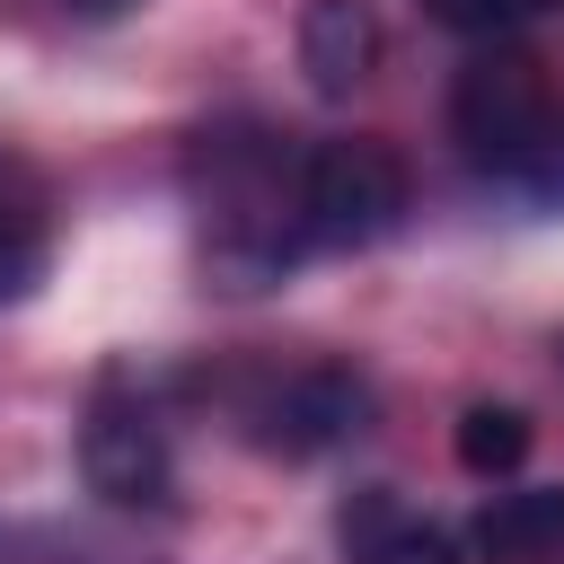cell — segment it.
Returning <instances> with one entry per match:
<instances>
[{
    "instance_id": "6da1fadb",
    "label": "cell",
    "mask_w": 564,
    "mask_h": 564,
    "mask_svg": "<svg viewBox=\"0 0 564 564\" xmlns=\"http://www.w3.org/2000/svg\"><path fill=\"white\" fill-rule=\"evenodd\" d=\"M300 159L282 132L256 123H220L194 141L185 159V194L203 220V264L229 291H264L308 256V220H300Z\"/></svg>"
},
{
    "instance_id": "7a4b0ae2",
    "label": "cell",
    "mask_w": 564,
    "mask_h": 564,
    "mask_svg": "<svg viewBox=\"0 0 564 564\" xmlns=\"http://www.w3.org/2000/svg\"><path fill=\"white\" fill-rule=\"evenodd\" d=\"M449 132L476 176L564 203V97L529 53H476L449 88Z\"/></svg>"
},
{
    "instance_id": "3957f363",
    "label": "cell",
    "mask_w": 564,
    "mask_h": 564,
    "mask_svg": "<svg viewBox=\"0 0 564 564\" xmlns=\"http://www.w3.org/2000/svg\"><path fill=\"white\" fill-rule=\"evenodd\" d=\"M300 220L308 247H370L405 220V167L388 141H317L300 159Z\"/></svg>"
},
{
    "instance_id": "277c9868",
    "label": "cell",
    "mask_w": 564,
    "mask_h": 564,
    "mask_svg": "<svg viewBox=\"0 0 564 564\" xmlns=\"http://www.w3.org/2000/svg\"><path fill=\"white\" fill-rule=\"evenodd\" d=\"M79 467H88V485H97L106 502H123V511H159V502L176 494L167 423H159V405L141 397L132 370H106V379H97V397H88V414H79Z\"/></svg>"
},
{
    "instance_id": "5b68a950",
    "label": "cell",
    "mask_w": 564,
    "mask_h": 564,
    "mask_svg": "<svg viewBox=\"0 0 564 564\" xmlns=\"http://www.w3.org/2000/svg\"><path fill=\"white\" fill-rule=\"evenodd\" d=\"M361 423H370V388L344 361H300V370H282L247 397V432L282 458H317V449L352 441Z\"/></svg>"
},
{
    "instance_id": "8992f818",
    "label": "cell",
    "mask_w": 564,
    "mask_h": 564,
    "mask_svg": "<svg viewBox=\"0 0 564 564\" xmlns=\"http://www.w3.org/2000/svg\"><path fill=\"white\" fill-rule=\"evenodd\" d=\"M476 564H564V485H511L467 529Z\"/></svg>"
},
{
    "instance_id": "52a82bcc",
    "label": "cell",
    "mask_w": 564,
    "mask_h": 564,
    "mask_svg": "<svg viewBox=\"0 0 564 564\" xmlns=\"http://www.w3.org/2000/svg\"><path fill=\"white\" fill-rule=\"evenodd\" d=\"M379 62V18L370 0H308L300 9V70L317 97H352Z\"/></svg>"
},
{
    "instance_id": "ba28073f",
    "label": "cell",
    "mask_w": 564,
    "mask_h": 564,
    "mask_svg": "<svg viewBox=\"0 0 564 564\" xmlns=\"http://www.w3.org/2000/svg\"><path fill=\"white\" fill-rule=\"evenodd\" d=\"M344 564H467V546L441 520H414L397 494L344 502Z\"/></svg>"
},
{
    "instance_id": "9c48e42d",
    "label": "cell",
    "mask_w": 564,
    "mask_h": 564,
    "mask_svg": "<svg viewBox=\"0 0 564 564\" xmlns=\"http://www.w3.org/2000/svg\"><path fill=\"white\" fill-rule=\"evenodd\" d=\"M53 264V203H44V176L26 159L0 150V308L26 300Z\"/></svg>"
},
{
    "instance_id": "30bf717a",
    "label": "cell",
    "mask_w": 564,
    "mask_h": 564,
    "mask_svg": "<svg viewBox=\"0 0 564 564\" xmlns=\"http://www.w3.org/2000/svg\"><path fill=\"white\" fill-rule=\"evenodd\" d=\"M529 458V414L520 405H467L458 414V467L467 476H511Z\"/></svg>"
},
{
    "instance_id": "8fae6325",
    "label": "cell",
    "mask_w": 564,
    "mask_h": 564,
    "mask_svg": "<svg viewBox=\"0 0 564 564\" xmlns=\"http://www.w3.org/2000/svg\"><path fill=\"white\" fill-rule=\"evenodd\" d=\"M449 35H502V26H520V18H538L546 0H423Z\"/></svg>"
},
{
    "instance_id": "7c38bea8",
    "label": "cell",
    "mask_w": 564,
    "mask_h": 564,
    "mask_svg": "<svg viewBox=\"0 0 564 564\" xmlns=\"http://www.w3.org/2000/svg\"><path fill=\"white\" fill-rule=\"evenodd\" d=\"M555 352H564V344H555Z\"/></svg>"
}]
</instances>
